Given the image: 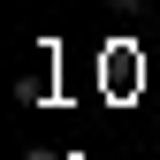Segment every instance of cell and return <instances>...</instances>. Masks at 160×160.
Instances as JSON below:
<instances>
[{
  "instance_id": "3957f363",
  "label": "cell",
  "mask_w": 160,
  "mask_h": 160,
  "mask_svg": "<svg viewBox=\"0 0 160 160\" xmlns=\"http://www.w3.org/2000/svg\"><path fill=\"white\" fill-rule=\"evenodd\" d=\"M107 8H114V15H137V8H145V0H107Z\"/></svg>"
},
{
  "instance_id": "277c9868",
  "label": "cell",
  "mask_w": 160,
  "mask_h": 160,
  "mask_svg": "<svg viewBox=\"0 0 160 160\" xmlns=\"http://www.w3.org/2000/svg\"><path fill=\"white\" fill-rule=\"evenodd\" d=\"M23 160H53V152H46V145H31V152H23Z\"/></svg>"
},
{
  "instance_id": "6da1fadb",
  "label": "cell",
  "mask_w": 160,
  "mask_h": 160,
  "mask_svg": "<svg viewBox=\"0 0 160 160\" xmlns=\"http://www.w3.org/2000/svg\"><path fill=\"white\" fill-rule=\"evenodd\" d=\"M130 69H137V53H130V46H114V53H99V84H114V92H130V84H137Z\"/></svg>"
},
{
  "instance_id": "7a4b0ae2",
  "label": "cell",
  "mask_w": 160,
  "mask_h": 160,
  "mask_svg": "<svg viewBox=\"0 0 160 160\" xmlns=\"http://www.w3.org/2000/svg\"><path fill=\"white\" fill-rule=\"evenodd\" d=\"M15 99H23V107H38V99H53V76H23V84H15Z\"/></svg>"
}]
</instances>
